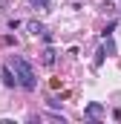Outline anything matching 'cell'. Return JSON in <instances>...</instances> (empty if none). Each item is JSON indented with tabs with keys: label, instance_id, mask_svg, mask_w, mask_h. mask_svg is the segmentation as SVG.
Wrapping results in <instances>:
<instances>
[{
	"label": "cell",
	"instance_id": "1",
	"mask_svg": "<svg viewBox=\"0 0 121 124\" xmlns=\"http://www.w3.org/2000/svg\"><path fill=\"white\" fill-rule=\"evenodd\" d=\"M9 66L15 69V75H17V84L26 90V93H32L35 87H38V81H35V69H32V63L23 58V55H15L12 61H9Z\"/></svg>",
	"mask_w": 121,
	"mask_h": 124
},
{
	"label": "cell",
	"instance_id": "2",
	"mask_svg": "<svg viewBox=\"0 0 121 124\" xmlns=\"http://www.w3.org/2000/svg\"><path fill=\"white\" fill-rule=\"evenodd\" d=\"M3 84H6V87H15V84H17V75H15L12 66H3Z\"/></svg>",
	"mask_w": 121,
	"mask_h": 124
},
{
	"label": "cell",
	"instance_id": "3",
	"mask_svg": "<svg viewBox=\"0 0 121 124\" xmlns=\"http://www.w3.org/2000/svg\"><path fill=\"white\" fill-rule=\"evenodd\" d=\"M101 113H104V110H101V104H90V107H87V116H90V118H98Z\"/></svg>",
	"mask_w": 121,
	"mask_h": 124
},
{
	"label": "cell",
	"instance_id": "4",
	"mask_svg": "<svg viewBox=\"0 0 121 124\" xmlns=\"http://www.w3.org/2000/svg\"><path fill=\"white\" fill-rule=\"evenodd\" d=\"M29 32H32V35H43L46 29H43V26H40L38 20H32V23H29Z\"/></svg>",
	"mask_w": 121,
	"mask_h": 124
},
{
	"label": "cell",
	"instance_id": "5",
	"mask_svg": "<svg viewBox=\"0 0 121 124\" xmlns=\"http://www.w3.org/2000/svg\"><path fill=\"white\" fill-rule=\"evenodd\" d=\"M43 63H46V66H52V63H55V52H52V49H46V52H43Z\"/></svg>",
	"mask_w": 121,
	"mask_h": 124
},
{
	"label": "cell",
	"instance_id": "6",
	"mask_svg": "<svg viewBox=\"0 0 121 124\" xmlns=\"http://www.w3.org/2000/svg\"><path fill=\"white\" fill-rule=\"evenodd\" d=\"M32 6H35V9H46V6H49V0H29Z\"/></svg>",
	"mask_w": 121,
	"mask_h": 124
}]
</instances>
